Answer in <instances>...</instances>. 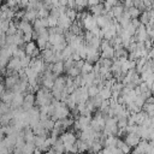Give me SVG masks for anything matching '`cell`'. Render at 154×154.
I'll use <instances>...</instances> for the list:
<instances>
[{"label":"cell","mask_w":154,"mask_h":154,"mask_svg":"<svg viewBox=\"0 0 154 154\" xmlns=\"http://www.w3.org/2000/svg\"><path fill=\"white\" fill-rule=\"evenodd\" d=\"M35 105H37V107H43V106H49L53 101V95L52 91H49V89L41 87L35 95Z\"/></svg>","instance_id":"obj_1"},{"label":"cell","mask_w":154,"mask_h":154,"mask_svg":"<svg viewBox=\"0 0 154 154\" xmlns=\"http://www.w3.org/2000/svg\"><path fill=\"white\" fill-rule=\"evenodd\" d=\"M101 58H105V59H114V48L113 46L109 43V41L107 40H102L101 42Z\"/></svg>","instance_id":"obj_2"},{"label":"cell","mask_w":154,"mask_h":154,"mask_svg":"<svg viewBox=\"0 0 154 154\" xmlns=\"http://www.w3.org/2000/svg\"><path fill=\"white\" fill-rule=\"evenodd\" d=\"M82 26L87 30V31H93L95 28H97V24H96V17L93 16L91 13H88L82 20Z\"/></svg>","instance_id":"obj_3"},{"label":"cell","mask_w":154,"mask_h":154,"mask_svg":"<svg viewBox=\"0 0 154 154\" xmlns=\"http://www.w3.org/2000/svg\"><path fill=\"white\" fill-rule=\"evenodd\" d=\"M32 70H35L38 75H42L45 72V69H46V63L42 60V58L37 57V58H32L31 59V63H30V66Z\"/></svg>","instance_id":"obj_4"},{"label":"cell","mask_w":154,"mask_h":154,"mask_svg":"<svg viewBox=\"0 0 154 154\" xmlns=\"http://www.w3.org/2000/svg\"><path fill=\"white\" fill-rule=\"evenodd\" d=\"M24 51H25V54L31 57V58H37L40 54H41V51L38 49L37 45L32 41L25 43V47H24Z\"/></svg>","instance_id":"obj_5"},{"label":"cell","mask_w":154,"mask_h":154,"mask_svg":"<svg viewBox=\"0 0 154 154\" xmlns=\"http://www.w3.org/2000/svg\"><path fill=\"white\" fill-rule=\"evenodd\" d=\"M18 82H19V75H18V72H14V73H12V75L5 76L4 84H5V88H6V89L12 90L13 87H14Z\"/></svg>","instance_id":"obj_6"},{"label":"cell","mask_w":154,"mask_h":154,"mask_svg":"<svg viewBox=\"0 0 154 154\" xmlns=\"http://www.w3.org/2000/svg\"><path fill=\"white\" fill-rule=\"evenodd\" d=\"M72 23H73V22L66 16V13H63V14H60V17L58 18V25H57V26L61 28L64 31H67V30H70Z\"/></svg>","instance_id":"obj_7"},{"label":"cell","mask_w":154,"mask_h":154,"mask_svg":"<svg viewBox=\"0 0 154 154\" xmlns=\"http://www.w3.org/2000/svg\"><path fill=\"white\" fill-rule=\"evenodd\" d=\"M24 96L25 94H20V93H14V96H13V100L11 102V109H17V108H20L24 103Z\"/></svg>","instance_id":"obj_8"},{"label":"cell","mask_w":154,"mask_h":154,"mask_svg":"<svg viewBox=\"0 0 154 154\" xmlns=\"http://www.w3.org/2000/svg\"><path fill=\"white\" fill-rule=\"evenodd\" d=\"M35 95L32 93H26L24 96V103L22 106V108L24 111H29L30 108H32L35 106Z\"/></svg>","instance_id":"obj_9"},{"label":"cell","mask_w":154,"mask_h":154,"mask_svg":"<svg viewBox=\"0 0 154 154\" xmlns=\"http://www.w3.org/2000/svg\"><path fill=\"white\" fill-rule=\"evenodd\" d=\"M124 141H125V143H126L129 147H134V148H135V147L141 142V137H140L137 134H135V132H134V134H126Z\"/></svg>","instance_id":"obj_10"},{"label":"cell","mask_w":154,"mask_h":154,"mask_svg":"<svg viewBox=\"0 0 154 154\" xmlns=\"http://www.w3.org/2000/svg\"><path fill=\"white\" fill-rule=\"evenodd\" d=\"M7 70L12 71V72H19L23 67H22V64H20V59L18 58H11L7 66H6Z\"/></svg>","instance_id":"obj_11"},{"label":"cell","mask_w":154,"mask_h":154,"mask_svg":"<svg viewBox=\"0 0 154 154\" xmlns=\"http://www.w3.org/2000/svg\"><path fill=\"white\" fill-rule=\"evenodd\" d=\"M18 30L22 31L23 35H24V34H32V31H34L32 25H31L29 22L23 20V19L18 22Z\"/></svg>","instance_id":"obj_12"},{"label":"cell","mask_w":154,"mask_h":154,"mask_svg":"<svg viewBox=\"0 0 154 154\" xmlns=\"http://www.w3.org/2000/svg\"><path fill=\"white\" fill-rule=\"evenodd\" d=\"M150 143L147 140H141V142L135 147L134 149V154H146V152L148 150Z\"/></svg>","instance_id":"obj_13"},{"label":"cell","mask_w":154,"mask_h":154,"mask_svg":"<svg viewBox=\"0 0 154 154\" xmlns=\"http://www.w3.org/2000/svg\"><path fill=\"white\" fill-rule=\"evenodd\" d=\"M76 144H77L78 153H85V152H89V150H90V147H91V142L83 141V140H81V138H78V140L76 141Z\"/></svg>","instance_id":"obj_14"},{"label":"cell","mask_w":154,"mask_h":154,"mask_svg":"<svg viewBox=\"0 0 154 154\" xmlns=\"http://www.w3.org/2000/svg\"><path fill=\"white\" fill-rule=\"evenodd\" d=\"M37 18H38V14H37V11L36 10H25L23 20H26L29 23H31V22L34 23Z\"/></svg>","instance_id":"obj_15"},{"label":"cell","mask_w":154,"mask_h":154,"mask_svg":"<svg viewBox=\"0 0 154 154\" xmlns=\"http://www.w3.org/2000/svg\"><path fill=\"white\" fill-rule=\"evenodd\" d=\"M64 71H65L64 61H58V63L52 64V72H53L55 76H60Z\"/></svg>","instance_id":"obj_16"},{"label":"cell","mask_w":154,"mask_h":154,"mask_svg":"<svg viewBox=\"0 0 154 154\" xmlns=\"http://www.w3.org/2000/svg\"><path fill=\"white\" fill-rule=\"evenodd\" d=\"M90 12H91V14L93 16H101V14H106V12H105V7H103V4H97V5H95V6H91L90 7Z\"/></svg>","instance_id":"obj_17"},{"label":"cell","mask_w":154,"mask_h":154,"mask_svg":"<svg viewBox=\"0 0 154 154\" xmlns=\"http://www.w3.org/2000/svg\"><path fill=\"white\" fill-rule=\"evenodd\" d=\"M118 141H119V138H118L117 136H107L103 147H105V148H113V147H117Z\"/></svg>","instance_id":"obj_18"},{"label":"cell","mask_w":154,"mask_h":154,"mask_svg":"<svg viewBox=\"0 0 154 154\" xmlns=\"http://www.w3.org/2000/svg\"><path fill=\"white\" fill-rule=\"evenodd\" d=\"M124 6L122 5V4H117L116 6H113L112 7V14H113V18L114 19H117V18H119L123 13H124Z\"/></svg>","instance_id":"obj_19"},{"label":"cell","mask_w":154,"mask_h":154,"mask_svg":"<svg viewBox=\"0 0 154 154\" xmlns=\"http://www.w3.org/2000/svg\"><path fill=\"white\" fill-rule=\"evenodd\" d=\"M13 96H14V93L12 90H10V89H6L4 95H2V97H1V101L7 103V105H11V102L13 100Z\"/></svg>","instance_id":"obj_20"},{"label":"cell","mask_w":154,"mask_h":154,"mask_svg":"<svg viewBox=\"0 0 154 154\" xmlns=\"http://www.w3.org/2000/svg\"><path fill=\"white\" fill-rule=\"evenodd\" d=\"M72 54H73V51H72V48L67 45V46L61 51V58H63V61H66L67 59H71V58H72Z\"/></svg>","instance_id":"obj_21"},{"label":"cell","mask_w":154,"mask_h":154,"mask_svg":"<svg viewBox=\"0 0 154 154\" xmlns=\"http://www.w3.org/2000/svg\"><path fill=\"white\" fill-rule=\"evenodd\" d=\"M99 95L101 96L102 100H109V99L112 97V90H111L109 88H105V87H103L102 89H100Z\"/></svg>","instance_id":"obj_22"},{"label":"cell","mask_w":154,"mask_h":154,"mask_svg":"<svg viewBox=\"0 0 154 154\" xmlns=\"http://www.w3.org/2000/svg\"><path fill=\"white\" fill-rule=\"evenodd\" d=\"M46 140H47V136H45V135H36L35 136V140H34V143H35L36 148L38 149L46 142Z\"/></svg>","instance_id":"obj_23"},{"label":"cell","mask_w":154,"mask_h":154,"mask_svg":"<svg viewBox=\"0 0 154 154\" xmlns=\"http://www.w3.org/2000/svg\"><path fill=\"white\" fill-rule=\"evenodd\" d=\"M117 147H118V148H119L124 154H129V153H130V149H131V147H129V146L125 143V141H122V140H119V141H118Z\"/></svg>","instance_id":"obj_24"},{"label":"cell","mask_w":154,"mask_h":154,"mask_svg":"<svg viewBox=\"0 0 154 154\" xmlns=\"http://www.w3.org/2000/svg\"><path fill=\"white\" fill-rule=\"evenodd\" d=\"M140 22H141V24H143V25H147V24L150 22V13H149V10H148V11H144V12L141 14Z\"/></svg>","instance_id":"obj_25"},{"label":"cell","mask_w":154,"mask_h":154,"mask_svg":"<svg viewBox=\"0 0 154 154\" xmlns=\"http://www.w3.org/2000/svg\"><path fill=\"white\" fill-rule=\"evenodd\" d=\"M66 73H67V76H69V77H71V78H75V77H78V76L81 75V70H79L78 67L73 66V67L69 69V70L66 71Z\"/></svg>","instance_id":"obj_26"},{"label":"cell","mask_w":154,"mask_h":154,"mask_svg":"<svg viewBox=\"0 0 154 154\" xmlns=\"http://www.w3.org/2000/svg\"><path fill=\"white\" fill-rule=\"evenodd\" d=\"M128 12H129V14H130V17H131V19H135V18H137L138 16H140V8L138 7H136V6H132V7H130V8H128L126 10Z\"/></svg>","instance_id":"obj_27"},{"label":"cell","mask_w":154,"mask_h":154,"mask_svg":"<svg viewBox=\"0 0 154 154\" xmlns=\"http://www.w3.org/2000/svg\"><path fill=\"white\" fill-rule=\"evenodd\" d=\"M93 69H94V65L88 63V61H84L82 69H81V73H89V72H93Z\"/></svg>","instance_id":"obj_28"},{"label":"cell","mask_w":154,"mask_h":154,"mask_svg":"<svg viewBox=\"0 0 154 154\" xmlns=\"http://www.w3.org/2000/svg\"><path fill=\"white\" fill-rule=\"evenodd\" d=\"M99 93H100V88L97 85H91V87L88 88V95H89V97H94V96L99 95Z\"/></svg>","instance_id":"obj_29"},{"label":"cell","mask_w":154,"mask_h":154,"mask_svg":"<svg viewBox=\"0 0 154 154\" xmlns=\"http://www.w3.org/2000/svg\"><path fill=\"white\" fill-rule=\"evenodd\" d=\"M42 123H43V126H45V129H46L48 132H51V131L54 129L55 122H54V120H52L51 118H49V119H47V120H45V122H42Z\"/></svg>","instance_id":"obj_30"},{"label":"cell","mask_w":154,"mask_h":154,"mask_svg":"<svg viewBox=\"0 0 154 154\" xmlns=\"http://www.w3.org/2000/svg\"><path fill=\"white\" fill-rule=\"evenodd\" d=\"M65 13H66V16H67L72 22H75V19L77 18V13H78V12H77V10H73V8H69V7H67Z\"/></svg>","instance_id":"obj_31"},{"label":"cell","mask_w":154,"mask_h":154,"mask_svg":"<svg viewBox=\"0 0 154 154\" xmlns=\"http://www.w3.org/2000/svg\"><path fill=\"white\" fill-rule=\"evenodd\" d=\"M90 101L93 102V105L95 106V108H100V106H101V103H102V99H101V96L100 95H96V96H94V97H90Z\"/></svg>","instance_id":"obj_32"},{"label":"cell","mask_w":154,"mask_h":154,"mask_svg":"<svg viewBox=\"0 0 154 154\" xmlns=\"http://www.w3.org/2000/svg\"><path fill=\"white\" fill-rule=\"evenodd\" d=\"M31 57H29V55H25L23 59H20V64H22V67L23 69H26V67H29L30 66V63H31Z\"/></svg>","instance_id":"obj_33"},{"label":"cell","mask_w":154,"mask_h":154,"mask_svg":"<svg viewBox=\"0 0 154 154\" xmlns=\"http://www.w3.org/2000/svg\"><path fill=\"white\" fill-rule=\"evenodd\" d=\"M47 20H48V26L49 28H55L58 25V18H55V17H53L51 14L47 17Z\"/></svg>","instance_id":"obj_34"},{"label":"cell","mask_w":154,"mask_h":154,"mask_svg":"<svg viewBox=\"0 0 154 154\" xmlns=\"http://www.w3.org/2000/svg\"><path fill=\"white\" fill-rule=\"evenodd\" d=\"M10 111H11V106L1 101V102H0V112H1L2 114H6V113H8Z\"/></svg>","instance_id":"obj_35"},{"label":"cell","mask_w":154,"mask_h":154,"mask_svg":"<svg viewBox=\"0 0 154 154\" xmlns=\"http://www.w3.org/2000/svg\"><path fill=\"white\" fill-rule=\"evenodd\" d=\"M37 14H38V18H47L49 16V10L46 8V7H43V8H41V10L37 11Z\"/></svg>","instance_id":"obj_36"},{"label":"cell","mask_w":154,"mask_h":154,"mask_svg":"<svg viewBox=\"0 0 154 154\" xmlns=\"http://www.w3.org/2000/svg\"><path fill=\"white\" fill-rule=\"evenodd\" d=\"M122 5L124 6L125 10H128V8H130V7L134 6V0H123V4Z\"/></svg>","instance_id":"obj_37"},{"label":"cell","mask_w":154,"mask_h":154,"mask_svg":"<svg viewBox=\"0 0 154 154\" xmlns=\"http://www.w3.org/2000/svg\"><path fill=\"white\" fill-rule=\"evenodd\" d=\"M0 154H11V153L8 152V149L2 144V141L0 142Z\"/></svg>","instance_id":"obj_38"},{"label":"cell","mask_w":154,"mask_h":154,"mask_svg":"<svg viewBox=\"0 0 154 154\" xmlns=\"http://www.w3.org/2000/svg\"><path fill=\"white\" fill-rule=\"evenodd\" d=\"M5 90H6L5 84L0 82V100H1V97H2V95H4V93H5Z\"/></svg>","instance_id":"obj_39"},{"label":"cell","mask_w":154,"mask_h":154,"mask_svg":"<svg viewBox=\"0 0 154 154\" xmlns=\"http://www.w3.org/2000/svg\"><path fill=\"white\" fill-rule=\"evenodd\" d=\"M97 4H100L99 0H88V6H89V7L95 6V5H97Z\"/></svg>","instance_id":"obj_40"},{"label":"cell","mask_w":154,"mask_h":154,"mask_svg":"<svg viewBox=\"0 0 154 154\" xmlns=\"http://www.w3.org/2000/svg\"><path fill=\"white\" fill-rule=\"evenodd\" d=\"M105 2H107L108 5H111V6L113 7V6H116V5L119 2V0H105Z\"/></svg>","instance_id":"obj_41"},{"label":"cell","mask_w":154,"mask_h":154,"mask_svg":"<svg viewBox=\"0 0 154 154\" xmlns=\"http://www.w3.org/2000/svg\"><path fill=\"white\" fill-rule=\"evenodd\" d=\"M41 153H42V152H41L40 149H37V148H36V149H35V152H34L32 154H41Z\"/></svg>","instance_id":"obj_42"},{"label":"cell","mask_w":154,"mask_h":154,"mask_svg":"<svg viewBox=\"0 0 154 154\" xmlns=\"http://www.w3.org/2000/svg\"><path fill=\"white\" fill-rule=\"evenodd\" d=\"M1 16H2V11L0 10V19H1Z\"/></svg>","instance_id":"obj_43"},{"label":"cell","mask_w":154,"mask_h":154,"mask_svg":"<svg viewBox=\"0 0 154 154\" xmlns=\"http://www.w3.org/2000/svg\"><path fill=\"white\" fill-rule=\"evenodd\" d=\"M1 118H2V113L0 112V122H1Z\"/></svg>","instance_id":"obj_44"}]
</instances>
